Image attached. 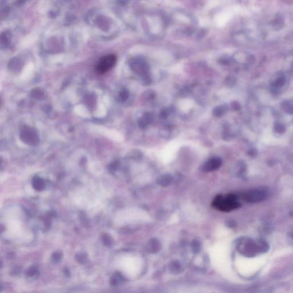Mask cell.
I'll return each instance as SVG.
<instances>
[{"label": "cell", "instance_id": "4", "mask_svg": "<svg viewBox=\"0 0 293 293\" xmlns=\"http://www.w3.org/2000/svg\"><path fill=\"white\" fill-rule=\"evenodd\" d=\"M117 57L115 55L105 56L100 58L96 66V70L98 73H103L108 71L112 69L116 63Z\"/></svg>", "mask_w": 293, "mask_h": 293}, {"label": "cell", "instance_id": "16", "mask_svg": "<svg viewBox=\"0 0 293 293\" xmlns=\"http://www.w3.org/2000/svg\"><path fill=\"white\" fill-rule=\"evenodd\" d=\"M228 223H229V226L230 227H235V226H236V225H235V224H234L235 222H234V221H232V222L229 221V222H228Z\"/></svg>", "mask_w": 293, "mask_h": 293}, {"label": "cell", "instance_id": "1", "mask_svg": "<svg viewBox=\"0 0 293 293\" xmlns=\"http://www.w3.org/2000/svg\"><path fill=\"white\" fill-rule=\"evenodd\" d=\"M143 259L132 254H125L117 261L116 266L121 273L128 278H135L139 275L143 269Z\"/></svg>", "mask_w": 293, "mask_h": 293}, {"label": "cell", "instance_id": "3", "mask_svg": "<svg viewBox=\"0 0 293 293\" xmlns=\"http://www.w3.org/2000/svg\"><path fill=\"white\" fill-rule=\"evenodd\" d=\"M238 250L247 256H253L258 253H261V240L255 242L251 239H244L238 243Z\"/></svg>", "mask_w": 293, "mask_h": 293}, {"label": "cell", "instance_id": "7", "mask_svg": "<svg viewBox=\"0 0 293 293\" xmlns=\"http://www.w3.org/2000/svg\"><path fill=\"white\" fill-rule=\"evenodd\" d=\"M226 111H227V108L226 106H223V105L219 106L214 109L213 115L216 117H221L225 113Z\"/></svg>", "mask_w": 293, "mask_h": 293}, {"label": "cell", "instance_id": "2", "mask_svg": "<svg viewBox=\"0 0 293 293\" xmlns=\"http://www.w3.org/2000/svg\"><path fill=\"white\" fill-rule=\"evenodd\" d=\"M238 200L237 196L235 194H228L224 197L218 195L215 198L213 206L219 211L229 212L240 206Z\"/></svg>", "mask_w": 293, "mask_h": 293}, {"label": "cell", "instance_id": "8", "mask_svg": "<svg viewBox=\"0 0 293 293\" xmlns=\"http://www.w3.org/2000/svg\"><path fill=\"white\" fill-rule=\"evenodd\" d=\"M172 181V177L169 175H166L161 177L160 180V183L163 186H169Z\"/></svg>", "mask_w": 293, "mask_h": 293}, {"label": "cell", "instance_id": "11", "mask_svg": "<svg viewBox=\"0 0 293 293\" xmlns=\"http://www.w3.org/2000/svg\"><path fill=\"white\" fill-rule=\"evenodd\" d=\"M192 250L194 253H198L200 249V244L198 240H194L192 243Z\"/></svg>", "mask_w": 293, "mask_h": 293}, {"label": "cell", "instance_id": "6", "mask_svg": "<svg viewBox=\"0 0 293 293\" xmlns=\"http://www.w3.org/2000/svg\"><path fill=\"white\" fill-rule=\"evenodd\" d=\"M222 164V160L220 158L214 157L208 160L201 167L203 171L210 172L218 170Z\"/></svg>", "mask_w": 293, "mask_h": 293}, {"label": "cell", "instance_id": "9", "mask_svg": "<svg viewBox=\"0 0 293 293\" xmlns=\"http://www.w3.org/2000/svg\"><path fill=\"white\" fill-rule=\"evenodd\" d=\"M282 107L284 111L288 113H292L293 111V104L290 101H285L282 104Z\"/></svg>", "mask_w": 293, "mask_h": 293}, {"label": "cell", "instance_id": "12", "mask_svg": "<svg viewBox=\"0 0 293 293\" xmlns=\"http://www.w3.org/2000/svg\"><path fill=\"white\" fill-rule=\"evenodd\" d=\"M275 129L279 134H283L285 132V128L281 124H277L275 126Z\"/></svg>", "mask_w": 293, "mask_h": 293}, {"label": "cell", "instance_id": "5", "mask_svg": "<svg viewBox=\"0 0 293 293\" xmlns=\"http://www.w3.org/2000/svg\"><path fill=\"white\" fill-rule=\"evenodd\" d=\"M267 195V194L265 190H255L246 193L243 196V198L247 203H255L265 200Z\"/></svg>", "mask_w": 293, "mask_h": 293}, {"label": "cell", "instance_id": "10", "mask_svg": "<svg viewBox=\"0 0 293 293\" xmlns=\"http://www.w3.org/2000/svg\"><path fill=\"white\" fill-rule=\"evenodd\" d=\"M286 82L285 77L284 76H281L279 77L277 79L275 80L274 82V84L273 85L274 88H278L282 87L284 85Z\"/></svg>", "mask_w": 293, "mask_h": 293}, {"label": "cell", "instance_id": "15", "mask_svg": "<svg viewBox=\"0 0 293 293\" xmlns=\"http://www.w3.org/2000/svg\"><path fill=\"white\" fill-rule=\"evenodd\" d=\"M248 154L251 157H255L257 155V151L254 149H252L248 152Z\"/></svg>", "mask_w": 293, "mask_h": 293}, {"label": "cell", "instance_id": "14", "mask_svg": "<svg viewBox=\"0 0 293 293\" xmlns=\"http://www.w3.org/2000/svg\"><path fill=\"white\" fill-rule=\"evenodd\" d=\"M231 106H232V109L234 110L235 111H237L238 110H239V108H240V105L238 102H233Z\"/></svg>", "mask_w": 293, "mask_h": 293}, {"label": "cell", "instance_id": "13", "mask_svg": "<svg viewBox=\"0 0 293 293\" xmlns=\"http://www.w3.org/2000/svg\"><path fill=\"white\" fill-rule=\"evenodd\" d=\"M235 83H236V80L235 79V78L232 77H229L226 80V84L229 87H232L234 85V84H235Z\"/></svg>", "mask_w": 293, "mask_h": 293}]
</instances>
